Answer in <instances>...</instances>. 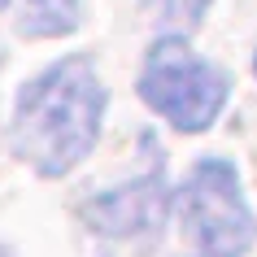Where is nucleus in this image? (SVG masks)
<instances>
[{"mask_svg": "<svg viewBox=\"0 0 257 257\" xmlns=\"http://www.w3.org/2000/svg\"><path fill=\"white\" fill-rule=\"evenodd\" d=\"M109 87L87 53H70L22 83L9 118V149L40 179H66L92 157Z\"/></svg>", "mask_w": 257, "mask_h": 257, "instance_id": "obj_1", "label": "nucleus"}, {"mask_svg": "<svg viewBox=\"0 0 257 257\" xmlns=\"http://www.w3.org/2000/svg\"><path fill=\"white\" fill-rule=\"evenodd\" d=\"M136 92L179 136H201L222 118L231 100V79L222 66L192 48L188 35H157L144 53Z\"/></svg>", "mask_w": 257, "mask_h": 257, "instance_id": "obj_2", "label": "nucleus"}, {"mask_svg": "<svg viewBox=\"0 0 257 257\" xmlns=\"http://www.w3.org/2000/svg\"><path fill=\"white\" fill-rule=\"evenodd\" d=\"M179 222L192 253L244 257L257 240V214L244 196L240 170L227 157H201L175 192Z\"/></svg>", "mask_w": 257, "mask_h": 257, "instance_id": "obj_3", "label": "nucleus"}, {"mask_svg": "<svg viewBox=\"0 0 257 257\" xmlns=\"http://www.w3.org/2000/svg\"><path fill=\"white\" fill-rule=\"evenodd\" d=\"M170 209H175V192H170L166 170H149L131 183L87 196L79 205V218L87 231L105 235V240H149L166 227Z\"/></svg>", "mask_w": 257, "mask_h": 257, "instance_id": "obj_4", "label": "nucleus"}, {"mask_svg": "<svg viewBox=\"0 0 257 257\" xmlns=\"http://www.w3.org/2000/svg\"><path fill=\"white\" fill-rule=\"evenodd\" d=\"M83 27V0H18L14 31L22 40H66Z\"/></svg>", "mask_w": 257, "mask_h": 257, "instance_id": "obj_5", "label": "nucleus"}, {"mask_svg": "<svg viewBox=\"0 0 257 257\" xmlns=\"http://www.w3.org/2000/svg\"><path fill=\"white\" fill-rule=\"evenodd\" d=\"M214 0H144V9L153 22L162 27V35H188L192 27H201Z\"/></svg>", "mask_w": 257, "mask_h": 257, "instance_id": "obj_6", "label": "nucleus"}, {"mask_svg": "<svg viewBox=\"0 0 257 257\" xmlns=\"http://www.w3.org/2000/svg\"><path fill=\"white\" fill-rule=\"evenodd\" d=\"M0 257H18V253H14V248H9V244H0Z\"/></svg>", "mask_w": 257, "mask_h": 257, "instance_id": "obj_7", "label": "nucleus"}, {"mask_svg": "<svg viewBox=\"0 0 257 257\" xmlns=\"http://www.w3.org/2000/svg\"><path fill=\"white\" fill-rule=\"evenodd\" d=\"M192 257H209V253H192Z\"/></svg>", "mask_w": 257, "mask_h": 257, "instance_id": "obj_8", "label": "nucleus"}, {"mask_svg": "<svg viewBox=\"0 0 257 257\" xmlns=\"http://www.w3.org/2000/svg\"><path fill=\"white\" fill-rule=\"evenodd\" d=\"M5 5H9V0H0V9H5Z\"/></svg>", "mask_w": 257, "mask_h": 257, "instance_id": "obj_9", "label": "nucleus"}]
</instances>
